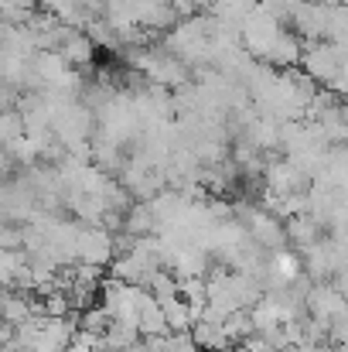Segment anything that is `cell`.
Segmentation results:
<instances>
[{
  "mask_svg": "<svg viewBox=\"0 0 348 352\" xmlns=\"http://www.w3.org/2000/svg\"><path fill=\"white\" fill-rule=\"evenodd\" d=\"M301 62H304V72H308L314 82H325V86H328V82L338 76V69H342L338 45H328V41H314V45H308L304 55H301Z\"/></svg>",
  "mask_w": 348,
  "mask_h": 352,
  "instance_id": "cell-1",
  "label": "cell"
},
{
  "mask_svg": "<svg viewBox=\"0 0 348 352\" xmlns=\"http://www.w3.org/2000/svg\"><path fill=\"white\" fill-rule=\"evenodd\" d=\"M246 233L256 239V246H266V250H283L287 246V226H280V219L266 209L246 212Z\"/></svg>",
  "mask_w": 348,
  "mask_h": 352,
  "instance_id": "cell-2",
  "label": "cell"
},
{
  "mask_svg": "<svg viewBox=\"0 0 348 352\" xmlns=\"http://www.w3.org/2000/svg\"><path fill=\"white\" fill-rule=\"evenodd\" d=\"M301 55H304L301 34H294V31H283V28H280V34H277V38H273V45L266 48L263 62H266L270 69H294V65L301 62Z\"/></svg>",
  "mask_w": 348,
  "mask_h": 352,
  "instance_id": "cell-3",
  "label": "cell"
},
{
  "mask_svg": "<svg viewBox=\"0 0 348 352\" xmlns=\"http://www.w3.org/2000/svg\"><path fill=\"white\" fill-rule=\"evenodd\" d=\"M308 311H311V318H321V322H332L335 315H342L348 311V301L345 294L338 291V287H328V284H321V287H314V291H308Z\"/></svg>",
  "mask_w": 348,
  "mask_h": 352,
  "instance_id": "cell-4",
  "label": "cell"
},
{
  "mask_svg": "<svg viewBox=\"0 0 348 352\" xmlns=\"http://www.w3.org/2000/svg\"><path fill=\"white\" fill-rule=\"evenodd\" d=\"M76 250H79V256L86 263H100L103 267L113 256V239H110V233H103V230H89V233L76 236Z\"/></svg>",
  "mask_w": 348,
  "mask_h": 352,
  "instance_id": "cell-5",
  "label": "cell"
},
{
  "mask_svg": "<svg viewBox=\"0 0 348 352\" xmlns=\"http://www.w3.org/2000/svg\"><path fill=\"white\" fill-rule=\"evenodd\" d=\"M58 55L65 58V65H89L93 55H96V41H93L86 31H72V34L62 41Z\"/></svg>",
  "mask_w": 348,
  "mask_h": 352,
  "instance_id": "cell-6",
  "label": "cell"
},
{
  "mask_svg": "<svg viewBox=\"0 0 348 352\" xmlns=\"http://www.w3.org/2000/svg\"><path fill=\"white\" fill-rule=\"evenodd\" d=\"M287 239H294V243H301L304 250H311V246L321 243V223L311 219V212L290 216V219H287Z\"/></svg>",
  "mask_w": 348,
  "mask_h": 352,
  "instance_id": "cell-7",
  "label": "cell"
},
{
  "mask_svg": "<svg viewBox=\"0 0 348 352\" xmlns=\"http://www.w3.org/2000/svg\"><path fill=\"white\" fill-rule=\"evenodd\" d=\"M273 274H277V277H283V284H287V280H294V277L301 274L297 256H294V253H283V250H273Z\"/></svg>",
  "mask_w": 348,
  "mask_h": 352,
  "instance_id": "cell-8",
  "label": "cell"
}]
</instances>
